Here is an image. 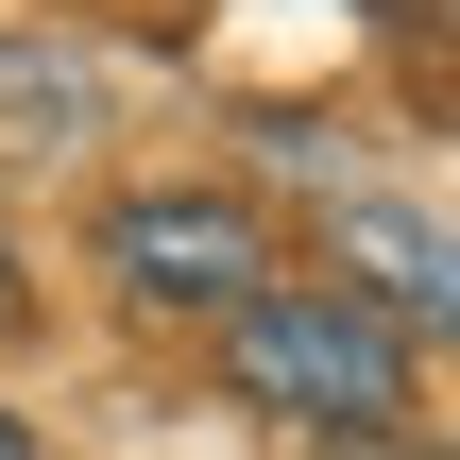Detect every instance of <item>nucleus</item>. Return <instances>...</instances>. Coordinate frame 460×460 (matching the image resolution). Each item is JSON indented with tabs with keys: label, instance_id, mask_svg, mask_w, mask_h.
Instances as JSON below:
<instances>
[{
	"label": "nucleus",
	"instance_id": "obj_1",
	"mask_svg": "<svg viewBox=\"0 0 460 460\" xmlns=\"http://www.w3.org/2000/svg\"><path fill=\"white\" fill-rule=\"evenodd\" d=\"M222 376H239L256 410L324 427V444L410 427V324H393V307H358L341 273H256V290L222 307Z\"/></svg>",
	"mask_w": 460,
	"mask_h": 460
},
{
	"label": "nucleus",
	"instance_id": "obj_2",
	"mask_svg": "<svg viewBox=\"0 0 460 460\" xmlns=\"http://www.w3.org/2000/svg\"><path fill=\"white\" fill-rule=\"evenodd\" d=\"M102 273L154 290V307H205V324H222L273 256H256V205H239V188H137V205L102 222Z\"/></svg>",
	"mask_w": 460,
	"mask_h": 460
},
{
	"label": "nucleus",
	"instance_id": "obj_3",
	"mask_svg": "<svg viewBox=\"0 0 460 460\" xmlns=\"http://www.w3.org/2000/svg\"><path fill=\"white\" fill-rule=\"evenodd\" d=\"M102 137V68L68 34H0V171L17 154H85Z\"/></svg>",
	"mask_w": 460,
	"mask_h": 460
},
{
	"label": "nucleus",
	"instance_id": "obj_4",
	"mask_svg": "<svg viewBox=\"0 0 460 460\" xmlns=\"http://www.w3.org/2000/svg\"><path fill=\"white\" fill-rule=\"evenodd\" d=\"M341 256H358V273H341L358 307H393V324H444V239H427L410 205H358V222H341Z\"/></svg>",
	"mask_w": 460,
	"mask_h": 460
},
{
	"label": "nucleus",
	"instance_id": "obj_5",
	"mask_svg": "<svg viewBox=\"0 0 460 460\" xmlns=\"http://www.w3.org/2000/svg\"><path fill=\"white\" fill-rule=\"evenodd\" d=\"M0 460H34V427H17V410H0Z\"/></svg>",
	"mask_w": 460,
	"mask_h": 460
},
{
	"label": "nucleus",
	"instance_id": "obj_6",
	"mask_svg": "<svg viewBox=\"0 0 460 460\" xmlns=\"http://www.w3.org/2000/svg\"><path fill=\"white\" fill-rule=\"evenodd\" d=\"M341 460H410V444H393V427H376V444H341Z\"/></svg>",
	"mask_w": 460,
	"mask_h": 460
},
{
	"label": "nucleus",
	"instance_id": "obj_7",
	"mask_svg": "<svg viewBox=\"0 0 460 460\" xmlns=\"http://www.w3.org/2000/svg\"><path fill=\"white\" fill-rule=\"evenodd\" d=\"M0 307H17V239H0Z\"/></svg>",
	"mask_w": 460,
	"mask_h": 460
}]
</instances>
